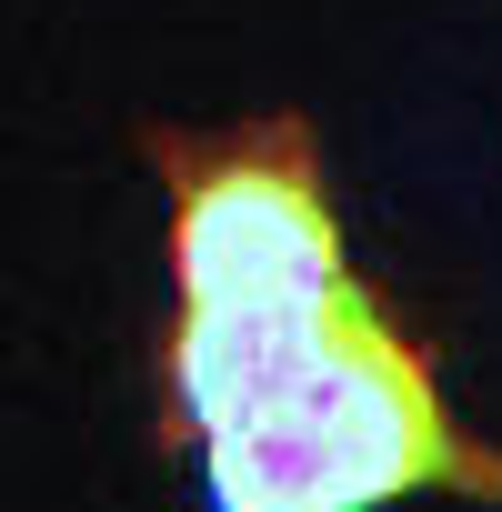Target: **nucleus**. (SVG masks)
Returning <instances> with one entry per match:
<instances>
[{
  "mask_svg": "<svg viewBox=\"0 0 502 512\" xmlns=\"http://www.w3.org/2000/svg\"><path fill=\"white\" fill-rule=\"evenodd\" d=\"M211 512H372L402 492H482L502 502V452H482L422 342L382 322V302L352 282L322 352L292 372L272 412H251L201 442Z\"/></svg>",
  "mask_w": 502,
  "mask_h": 512,
  "instance_id": "1",
  "label": "nucleus"
},
{
  "mask_svg": "<svg viewBox=\"0 0 502 512\" xmlns=\"http://www.w3.org/2000/svg\"><path fill=\"white\" fill-rule=\"evenodd\" d=\"M151 171L171 191V292H181V312L322 302L332 282H352L302 121H251V131H221V141L151 131Z\"/></svg>",
  "mask_w": 502,
  "mask_h": 512,
  "instance_id": "2",
  "label": "nucleus"
},
{
  "mask_svg": "<svg viewBox=\"0 0 502 512\" xmlns=\"http://www.w3.org/2000/svg\"><path fill=\"white\" fill-rule=\"evenodd\" d=\"M352 282H332L322 302H221V312H171V412L211 442L251 412H272L292 392V372L322 352L332 312Z\"/></svg>",
  "mask_w": 502,
  "mask_h": 512,
  "instance_id": "3",
  "label": "nucleus"
}]
</instances>
